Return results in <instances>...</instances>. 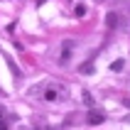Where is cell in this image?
<instances>
[{
  "label": "cell",
  "mask_w": 130,
  "mask_h": 130,
  "mask_svg": "<svg viewBox=\"0 0 130 130\" xmlns=\"http://www.w3.org/2000/svg\"><path fill=\"white\" fill-rule=\"evenodd\" d=\"M0 130H7V125H5V110L0 108Z\"/></svg>",
  "instance_id": "5b68a950"
},
{
  "label": "cell",
  "mask_w": 130,
  "mask_h": 130,
  "mask_svg": "<svg viewBox=\"0 0 130 130\" xmlns=\"http://www.w3.org/2000/svg\"><path fill=\"white\" fill-rule=\"evenodd\" d=\"M106 22H108V27H116V25H118V15H116V12H110L108 17H106Z\"/></svg>",
  "instance_id": "3957f363"
},
{
  "label": "cell",
  "mask_w": 130,
  "mask_h": 130,
  "mask_svg": "<svg viewBox=\"0 0 130 130\" xmlns=\"http://www.w3.org/2000/svg\"><path fill=\"white\" fill-rule=\"evenodd\" d=\"M84 15H86V7H84V5H76V17H84Z\"/></svg>",
  "instance_id": "8992f818"
},
{
  "label": "cell",
  "mask_w": 130,
  "mask_h": 130,
  "mask_svg": "<svg viewBox=\"0 0 130 130\" xmlns=\"http://www.w3.org/2000/svg\"><path fill=\"white\" fill-rule=\"evenodd\" d=\"M123 66H125V61H123V59H116V61L110 64V71H120Z\"/></svg>",
  "instance_id": "7a4b0ae2"
},
{
  "label": "cell",
  "mask_w": 130,
  "mask_h": 130,
  "mask_svg": "<svg viewBox=\"0 0 130 130\" xmlns=\"http://www.w3.org/2000/svg\"><path fill=\"white\" fill-rule=\"evenodd\" d=\"M0 93H3V91H0Z\"/></svg>",
  "instance_id": "ba28073f"
},
{
  "label": "cell",
  "mask_w": 130,
  "mask_h": 130,
  "mask_svg": "<svg viewBox=\"0 0 130 130\" xmlns=\"http://www.w3.org/2000/svg\"><path fill=\"white\" fill-rule=\"evenodd\" d=\"M44 98H47V101H54V98H57V93H54V91H47V93H44Z\"/></svg>",
  "instance_id": "52a82bcc"
},
{
  "label": "cell",
  "mask_w": 130,
  "mask_h": 130,
  "mask_svg": "<svg viewBox=\"0 0 130 130\" xmlns=\"http://www.w3.org/2000/svg\"><path fill=\"white\" fill-rule=\"evenodd\" d=\"M103 120H106V116L98 113V110H91V113H88V125H101Z\"/></svg>",
  "instance_id": "6da1fadb"
},
{
  "label": "cell",
  "mask_w": 130,
  "mask_h": 130,
  "mask_svg": "<svg viewBox=\"0 0 130 130\" xmlns=\"http://www.w3.org/2000/svg\"><path fill=\"white\" fill-rule=\"evenodd\" d=\"M81 74H93V64H81Z\"/></svg>",
  "instance_id": "277c9868"
}]
</instances>
